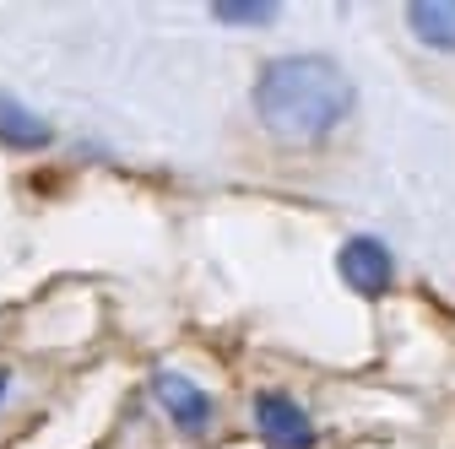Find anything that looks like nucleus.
Listing matches in <instances>:
<instances>
[{"mask_svg": "<svg viewBox=\"0 0 455 449\" xmlns=\"http://www.w3.org/2000/svg\"><path fill=\"white\" fill-rule=\"evenodd\" d=\"M250 103L276 141L315 146L353 114V82L325 54H282V60L260 66Z\"/></svg>", "mask_w": 455, "mask_h": 449, "instance_id": "1", "label": "nucleus"}, {"mask_svg": "<svg viewBox=\"0 0 455 449\" xmlns=\"http://www.w3.org/2000/svg\"><path fill=\"white\" fill-rule=\"evenodd\" d=\"M336 271L358 298H385L395 288V255L379 239H347L336 249Z\"/></svg>", "mask_w": 455, "mask_h": 449, "instance_id": "2", "label": "nucleus"}, {"mask_svg": "<svg viewBox=\"0 0 455 449\" xmlns=\"http://www.w3.org/2000/svg\"><path fill=\"white\" fill-rule=\"evenodd\" d=\"M255 433L271 444V449H309L315 444V422L304 417V406H293L288 396H255Z\"/></svg>", "mask_w": 455, "mask_h": 449, "instance_id": "3", "label": "nucleus"}, {"mask_svg": "<svg viewBox=\"0 0 455 449\" xmlns=\"http://www.w3.org/2000/svg\"><path fill=\"white\" fill-rule=\"evenodd\" d=\"M152 396H157V406L168 412V417H174V428H206L212 422V396H206V390L201 384H190L185 374H157L152 379Z\"/></svg>", "mask_w": 455, "mask_h": 449, "instance_id": "4", "label": "nucleus"}, {"mask_svg": "<svg viewBox=\"0 0 455 449\" xmlns=\"http://www.w3.org/2000/svg\"><path fill=\"white\" fill-rule=\"evenodd\" d=\"M54 141V130L33 114V108H22L17 98H6L0 92V146H17V152H38V146H49Z\"/></svg>", "mask_w": 455, "mask_h": 449, "instance_id": "5", "label": "nucleus"}, {"mask_svg": "<svg viewBox=\"0 0 455 449\" xmlns=\"http://www.w3.org/2000/svg\"><path fill=\"white\" fill-rule=\"evenodd\" d=\"M407 28L428 49L455 54V0H423V6H407Z\"/></svg>", "mask_w": 455, "mask_h": 449, "instance_id": "6", "label": "nucleus"}, {"mask_svg": "<svg viewBox=\"0 0 455 449\" xmlns=\"http://www.w3.org/2000/svg\"><path fill=\"white\" fill-rule=\"evenodd\" d=\"M212 22H239V28H266L276 22V6H212Z\"/></svg>", "mask_w": 455, "mask_h": 449, "instance_id": "7", "label": "nucleus"}, {"mask_svg": "<svg viewBox=\"0 0 455 449\" xmlns=\"http://www.w3.org/2000/svg\"><path fill=\"white\" fill-rule=\"evenodd\" d=\"M0 401H6V379H0Z\"/></svg>", "mask_w": 455, "mask_h": 449, "instance_id": "8", "label": "nucleus"}]
</instances>
